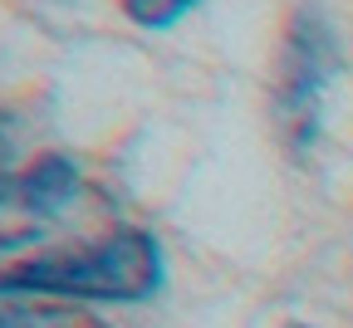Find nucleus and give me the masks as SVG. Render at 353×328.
Wrapping results in <instances>:
<instances>
[{
	"instance_id": "nucleus-1",
	"label": "nucleus",
	"mask_w": 353,
	"mask_h": 328,
	"mask_svg": "<svg viewBox=\"0 0 353 328\" xmlns=\"http://www.w3.org/2000/svg\"><path fill=\"white\" fill-rule=\"evenodd\" d=\"M162 245L148 230H113L108 240L69 255H39L0 274V299L10 294H50V299H88V304H143L162 289Z\"/></svg>"
},
{
	"instance_id": "nucleus-2",
	"label": "nucleus",
	"mask_w": 353,
	"mask_h": 328,
	"mask_svg": "<svg viewBox=\"0 0 353 328\" xmlns=\"http://www.w3.org/2000/svg\"><path fill=\"white\" fill-rule=\"evenodd\" d=\"M343 69V50H339V30L329 20L324 6H299L294 20L285 25V44H280V64H275V88H270V118L280 143L304 157L314 147V137L324 127V103L329 88Z\"/></svg>"
},
{
	"instance_id": "nucleus-3",
	"label": "nucleus",
	"mask_w": 353,
	"mask_h": 328,
	"mask_svg": "<svg viewBox=\"0 0 353 328\" xmlns=\"http://www.w3.org/2000/svg\"><path fill=\"white\" fill-rule=\"evenodd\" d=\"M79 196V167L64 152H44L20 181H15V206L34 221H50L59 211H69Z\"/></svg>"
},
{
	"instance_id": "nucleus-4",
	"label": "nucleus",
	"mask_w": 353,
	"mask_h": 328,
	"mask_svg": "<svg viewBox=\"0 0 353 328\" xmlns=\"http://www.w3.org/2000/svg\"><path fill=\"white\" fill-rule=\"evenodd\" d=\"M0 328H108L88 309H50V304H0Z\"/></svg>"
},
{
	"instance_id": "nucleus-5",
	"label": "nucleus",
	"mask_w": 353,
	"mask_h": 328,
	"mask_svg": "<svg viewBox=\"0 0 353 328\" xmlns=\"http://www.w3.org/2000/svg\"><path fill=\"white\" fill-rule=\"evenodd\" d=\"M201 0H123V10L132 25H143V30H167L176 25L187 10H196Z\"/></svg>"
},
{
	"instance_id": "nucleus-6",
	"label": "nucleus",
	"mask_w": 353,
	"mask_h": 328,
	"mask_svg": "<svg viewBox=\"0 0 353 328\" xmlns=\"http://www.w3.org/2000/svg\"><path fill=\"white\" fill-rule=\"evenodd\" d=\"M15 192V137H10V123L0 118V201Z\"/></svg>"
}]
</instances>
